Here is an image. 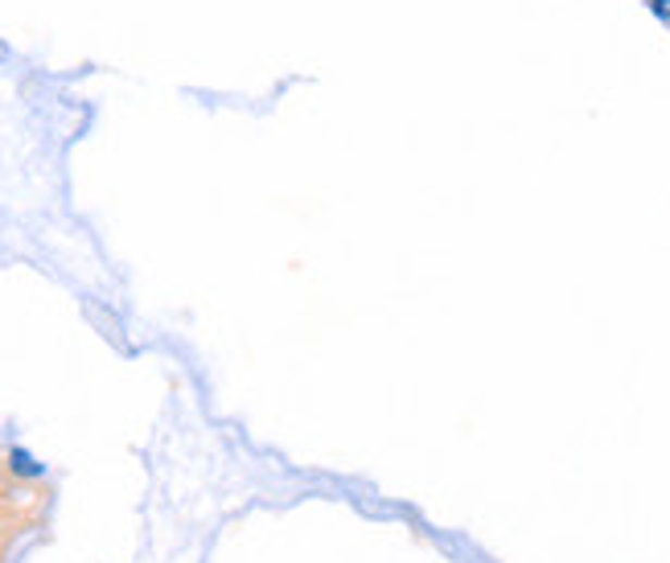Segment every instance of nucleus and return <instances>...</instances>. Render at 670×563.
<instances>
[{
	"instance_id": "obj_1",
	"label": "nucleus",
	"mask_w": 670,
	"mask_h": 563,
	"mask_svg": "<svg viewBox=\"0 0 670 563\" xmlns=\"http://www.w3.org/2000/svg\"><path fill=\"white\" fill-rule=\"evenodd\" d=\"M9 470L13 473H21V477H41V465H34V456H29V452H21V449H13L9 452Z\"/></svg>"
}]
</instances>
